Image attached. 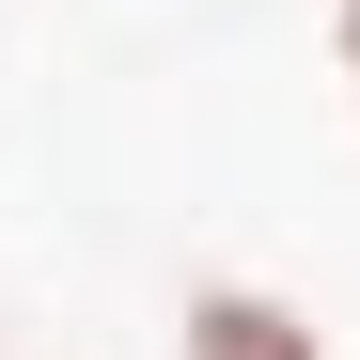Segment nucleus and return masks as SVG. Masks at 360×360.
Returning <instances> with one entry per match:
<instances>
[{"label": "nucleus", "instance_id": "nucleus-2", "mask_svg": "<svg viewBox=\"0 0 360 360\" xmlns=\"http://www.w3.org/2000/svg\"><path fill=\"white\" fill-rule=\"evenodd\" d=\"M329 63H345V110H360V0H329Z\"/></svg>", "mask_w": 360, "mask_h": 360}, {"label": "nucleus", "instance_id": "nucleus-1", "mask_svg": "<svg viewBox=\"0 0 360 360\" xmlns=\"http://www.w3.org/2000/svg\"><path fill=\"white\" fill-rule=\"evenodd\" d=\"M172 360H329V329L282 282H188L172 297Z\"/></svg>", "mask_w": 360, "mask_h": 360}]
</instances>
